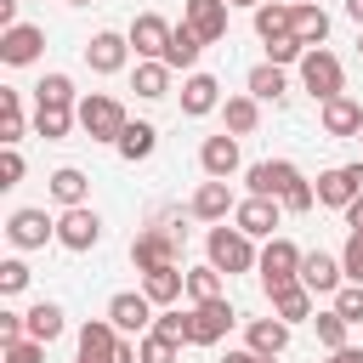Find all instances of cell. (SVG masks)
<instances>
[{
	"mask_svg": "<svg viewBox=\"0 0 363 363\" xmlns=\"http://www.w3.org/2000/svg\"><path fill=\"white\" fill-rule=\"evenodd\" d=\"M170 74H176V68H170L164 57H142L136 74H130V91H136L142 102H159V96H170Z\"/></svg>",
	"mask_w": 363,
	"mask_h": 363,
	"instance_id": "cell-22",
	"label": "cell"
},
{
	"mask_svg": "<svg viewBox=\"0 0 363 363\" xmlns=\"http://www.w3.org/2000/svg\"><path fill=\"white\" fill-rule=\"evenodd\" d=\"M227 6H250V11H255V6H267V0H227Z\"/></svg>",
	"mask_w": 363,
	"mask_h": 363,
	"instance_id": "cell-52",
	"label": "cell"
},
{
	"mask_svg": "<svg viewBox=\"0 0 363 363\" xmlns=\"http://www.w3.org/2000/svg\"><path fill=\"white\" fill-rule=\"evenodd\" d=\"M136 352H142V363H182V340H170V335H159V329L136 335Z\"/></svg>",
	"mask_w": 363,
	"mask_h": 363,
	"instance_id": "cell-37",
	"label": "cell"
},
{
	"mask_svg": "<svg viewBox=\"0 0 363 363\" xmlns=\"http://www.w3.org/2000/svg\"><path fill=\"white\" fill-rule=\"evenodd\" d=\"M125 57H130V34L102 28V34H91V40H85V62H91V74H119V68H125Z\"/></svg>",
	"mask_w": 363,
	"mask_h": 363,
	"instance_id": "cell-16",
	"label": "cell"
},
{
	"mask_svg": "<svg viewBox=\"0 0 363 363\" xmlns=\"http://www.w3.org/2000/svg\"><path fill=\"white\" fill-rule=\"evenodd\" d=\"M113 346H119V329H113V318H108V312L79 323V357H91V363H108V357H113Z\"/></svg>",
	"mask_w": 363,
	"mask_h": 363,
	"instance_id": "cell-21",
	"label": "cell"
},
{
	"mask_svg": "<svg viewBox=\"0 0 363 363\" xmlns=\"http://www.w3.org/2000/svg\"><path fill=\"white\" fill-rule=\"evenodd\" d=\"M142 289H147V301L153 306H176L182 295H187V272L170 261V267H153V272H142Z\"/></svg>",
	"mask_w": 363,
	"mask_h": 363,
	"instance_id": "cell-24",
	"label": "cell"
},
{
	"mask_svg": "<svg viewBox=\"0 0 363 363\" xmlns=\"http://www.w3.org/2000/svg\"><path fill=\"white\" fill-rule=\"evenodd\" d=\"M244 91H250L255 102H284L289 79H284V68H278V62H255V68H250V79H244Z\"/></svg>",
	"mask_w": 363,
	"mask_h": 363,
	"instance_id": "cell-29",
	"label": "cell"
},
{
	"mask_svg": "<svg viewBox=\"0 0 363 363\" xmlns=\"http://www.w3.org/2000/svg\"><path fill=\"white\" fill-rule=\"evenodd\" d=\"M153 329L187 346V312H182V306H159V318H153Z\"/></svg>",
	"mask_w": 363,
	"mask_h": 363,
	"instance_id": "cell-45",
	"label": "cell"
},
{
	"mask_svg": "<svg viewBox=\"0 0 363 363\" xmlns=\"http://www.w3.org/2000/svg\"><path fill=\"white\" fill-rule=\"evenodd\" d=\"M318 119H323V136H357L363 130V102L340 91V96L318 102Z\"/></svg>",
	"mask_w": 363,
	"mask_h": 363,
	"instance_id": "cell-19",
	"label": "cell"
},
{
	"mask_svg": "<svg viewBox=\"0 0 363 363\" xmlns=\"http://www.w3.org/2000/svg\"><path fill=\"white\" fill-rule=\"evenodd\" d=\"M199 164H204V176H233L238 170V136L233 130H221V136H204V147H199Z\"/></svg>",
	"mask_w": 363,
	"mask_h": 363,
	"instance_id": "cell-23",
	"label": "cell"
},
{
	"mask_svg": "<svg viewBox=\"0 0 363 363\" xmlns=\"http://www.w3.org/2000/svg\"><path fill=\"white\" fill-rule=\"evenodd\" d=\"M23 318H28V335H34V340H45V346L68 329V318H62V306H57V301H34Z\"/></svg>",
	"mask_w": 363,
	"mask_h": 363,
	"instance_id": "cell-33",
	"label": "cell"
},
{
	"mask_svg": "<svg viewBox=\"0 0 363 363\" xmlns=\"http://www.w3.org/2000/svg\"><path fill=\"white\" fill-rule=\"evenodd\" d=\"M108 318H113L119 335H147L153 318H159V306L147 301V289H119V295L108 301Z\"/></svg>",
	"mask_w": 363,
	"mask_h": 363,
	"instance_id": "cell-9",
	"label": "cell"
},
{
	"mask_svg": "<svg viewBox=\"0 0 363 363\" xmlns=\"http://www.w3.org/2000/svg\"><path fill=\"white\" fill-rule=\"evenodd\" d=\"M221 119H227V130H233V136H250V130L261 125V102H255L250 91H238V96H227V102H221Z\"/></svg>",
	"mask_w": 363,
	"mask_h": 363,
	"instance_id": "cell-30",
	"label": "cell"
},
{
	"mask_svg": "<svg viewBox=\"0 0 363 363\" xmlns=\"http://www.w3.org/2000/svg\"><path fill=\"white\" fill-rule=\"evenodd\" d=\"M204 255H210V267L216 272H255V261H261V250H255V238L244 233V227H210V238H204Z\"/></svg>",
	"mask_w": 363,
	"mask_h": 363,
	"instance_id": "cell-2",
	"label": "cell"
},
{
	"mask_svg": "<svg viewBox=\"0 0 363 363\" xmlns=\"http://www.w3.org/2000/svg\"><path fill=\"white\" fill-rule=\"evenodd\" d=\"M357 193H363V159L357 164H335V170L318 176V204L323 210H346Z\"/></svg>",
	"mask_w": 363,
	"mask_h": 363,
	"instance_id": "cell-11",
	"label": "cell"
},
{
	"mask_svg": "<svg viewBox=\"0 0 363 363\" xmlns=\"http://www.w3.org/2000/svg\"><path fill=\"white\" fill-rule=\"evenodd\" d=\"M312 329H318V346H323V352H340V346H346V329H352V323H346V318H340V312L329 306V312H318V318H312Z\"/></svg>",
	"mask_w": 363,
	"mask_h": 363,
	"instance_id": "cell-39",
	"label": "cell"
},
{
	"mask_svg": "<svg viewBox=\"0 0 363 363\" xmlns=\"http://www.w3.org/2000/svg\"><path fill=\"white\" fill-rule=\"evenodd\" d=\"M74 125H79V113H74V108H62V102H34V136L62 142Z\"/></svg>",
	"mask_w": 363,
	"mask_h": 363,
	"instance_id": "cell-27",
	"label": "cell"
},
{
	"mask_svg": "<svg viewBox=\"0 0 363 363\" xmlns=\"http://www.w3.org/2000/svg\"><path fill=\"white\" fill-rule=\"evenodd\" d=\"M340 267H346V278H352V284H363V233H352V238H346Z\"/></svg>",
	"mask_w": 363,
	"mask_h": 363,
	"instance_id": "cell-46",
	"label": "cell"
},
{
	"mask_svg": "<svg viewBox=\"0 0 363 363\" xmlns=\"http://www.w3.org/2000/svg\"><path fill=\"white\" fill-rule=\"evenodd\" d=\"M244 182H250V193H267V199H278V204L295 210V216H306V210L318 204V187H312L289 159H261V164L244 170Z\"/></svg>",
	"mask_w": 363,
	"mask_h": 363,
	"instance_id": "cell-1",
	"label": "cell"
},
{
	"mask_svg": "<svg viewBox=\"0 0 363 363\" xmlns=\"http://www.w3.org/2000/svg\"><path fill=\"white\" fill-rule=\"evenodd\" d=\"M340 278H346L340 255H323V250L301 255V284H306L312 295H335V289H340Z\"/></svg>",
	"mask_w": 363,
	"mask_h": 363,
	"instance_id": "cell-20",
	"label": "cell"
},
{
	"mask_svg": "<svg viewBox=\"0 0 363 363\" xmlns=\"http://www.w3.org/2000/svg\"><path fill=\"white\" fill-rule=\"evenodd\" d=\"M244 346H255V352H267V357H284V346H289V323L272 312V318H250L244 323Z\"/></svg>",
	"mask_w": 363,
	"mask_h": 363,
	"instance_id": "cell-25",
	"label": "cell"
},
{
	"mask_svg": "<svg viewBox=\"0 0 363 363\" xmlns=\"http://www.w3.org/2000/svg\"><path fill=\"white\" fill-rule=\"evenodd\" d=\"M28 289V261H0V295H23Z\"/></svg>",
	"mask_w": 363,
	"mask_h": 363,
	"instance_id": "cell-44",
	"label": "cell"
},
{
	"mask_svg": "<svg viewBox=\"0 0 363 363\" xmlns=\"http://www.w3.org/2000/svg\"><path fill=\"white\" fill-rule=\"evenodd\" d=\"M255 34H261V40L295 34V6H284V0H267V6H255Z\"/></svg>",
	"mask_w": 363,
	"mask_h": 363,
	"instance_id": "cell-34",
	"label": "cell"
},
{
	"mask_svg": "<svg viewBox=\"0 0 363 363\" xmlns=\"http://www.w3.org/2000/svg\"><path fill=\"white\" fill-rule=\"evenodd\" d=\"M357 142H363V130H357Z\"/></svg>",
	"mask_w": 363,
	"mask_h": 363,
	"instance_id": "cell-56",
	"label": "cell"
},
{
	"mask_svg": "<svg viewBox=\"0 0 363 363\" xmlns=\"http://www.w3.org/2000/svg\"><path fill=\"white\" fill-rule=\"evenodd\" d=\"M17 182H23V153L6 147V153H0V187H17Z\"/></svg>",
	"mask_w": 363,
	"mask_h": 363,
	"instance_id": "cell-47",
	"label": "cell"
},
{
	"mask_svg": "<svg viewBox=\"0 0 363 363\" xmlns=\"http://www.w3.org/2000/svg\"><path fill=\"white\" fill-rule=\"evenodd\" d=\"M74 363H91V357H74Z\"/></svg>",
	"mask_w": 363,
	"mask_h": 363,
	"instance_id": "cell-54",
	"label": "cell"
},
{
	"mask_svg": "<svg viewBox=\"0 0 363 363\" xmlns=\"http://www.w3.org/2000/svg\"><path fill=\"white\" fill-rule=\"evenodd\" d=\"M23 142V91H0V147Z\"/></svg>",
	"mask_w": 363,
	"mask_h": 363,
	"instance_id": "cell-36",
	"label": "cell"
},
{
	"mask_svg": "<svg viewBox=\"0 0 363 363\" xmlns=\"http://www.w3.org/2000/svg\"><path fill=\"white\" fill-rule=\"evenodd\" d=\"M6 238H11L17 250H40L45 238H57V221H51L45 210L23 204V210H11V216H6Z\"/></svg>",
	"mask_w": 363,
	"mask_h": 363,
	"instance_id": "cell-12",
	"label": "cell"
},
{
	"mask_svg": "<svg viewBox=\"0 0 363 363\" xmlns=\"http://www.w3.org/2000/svg\"><path fill=\"white\" fill-rule=\"evenodd\" d=\"M335 312H340L346 323H363V284H340V289H335Z\"/></svg>",
	"mask_w": 363,
	"mask_h": 363,
	"instance_id": "cell-43",
	"label": "cell"
},
{
	"mask_svg": "<svg viewBox=\"0 0 363 363\" xmlns=\"http://www.w3.org/2000/svg\"><path fill=\"white\" fill-rule=\"evenodd\" d=\"M340 216H346V227H352V233H363V193H357V199H352Z\"/></svg>",
	"mask_w": 363,
	"mask_h": 363,
	"instance_id": "cell-49",
	"label": "cell"
},
{
	"mask_svg": "<svg viewBox=\"0 0 363 363\" xmlns=\"http://www.w3.org/2000/svg\"><path fill=\"white\" fill-rule=\"evenodd\" d=\"M227 0H182V23L204 40V45H216V40H227Z\"/></svg>",
	"mask_w": 363,
	"mask_h": 363,
	"instance_id": "cell-13",
	"label": "cell"
},
{
	"mask_svg": "<svg viewBox=\"0 0 363 363\" xmlns=\"http://www.w3.org/2000/svg\"><path fill=\"white\" fill-rule=\"evenodd\" d=\"M221 102H227V96H221V79H216V74H199V68H193V74L182 79V113H187V119H204V113H216Z\"/></svg>",
	"mask_w": 363,
	"mask_h": 363,
	"instance_id": "cell-17",
	"label": "cell"
},
{
	"mask_svg": "<svg viewBox=\"0 0 363 363\" xmlns=\"http://www.w3.org/2000/svg\"><path fill=\"white\" fill-rule=\"evenodd\" d=\"M329 363H363V352L357 346H340V352H329Z\"/></svg>",
	"mask_w": 363,
	"mask_h": 363,
	"instance_id": "cell-50",
	"label": "cell"
},
{
	"mask_svg": "<svg viewBox=\"0 0 363 363\" xmlns=\"http://www.w3.org/2000/svg\"><path fill=\"white\" fill-rule=\"evenodd\" d=\"M233 323H238V312H233V301H227V295L199 301V306L187 312V346H221Z\"/></svg>",
	"mask_w": 363,
	"mask_h": 363,
	"instance_id": "cell-4",
	"label": "cell"
},
{
	"mask_svg": "<svg viewBox=\"0 0 363 363\" xmlns=\"http://www.w3.org/2000/svg\"><path fill=\"white\" fill-rule=\"evenodd\" d=\"M267 301H272V312H278L284 323H301V318H312V289H306V284H284V289H272Z\"/></svg>",
	"mask_w": 363,
	"mask_h": 363,
	"instance_id": "cell-32",
	"label": "cell"
},
{
	"mask_svg": "<svg viewBox=\"0 0 363 363\" xmlns=\"http://www.w3.org/2000/svg\"><path fill=\"white\" fill-rule=\"evenodd\" d=\"M301 85H306L318 102L340 96V91H346V68H340V57H335V51H323V45H312V51L301 57Z\"/></svg>",
	"mask_w": 363,
	"mask_h": 363,
	"instance_id": "cell-6",
	"label": "cell"
},
{
	"mask_svg": "<svg viewBox=\"0 0 363 363\" xmlns=\"http://www.w3.org/2000/svg\"><path fill=\"white\" fill-rule=\"evenodd\" d=\"M130 261H136V272L170 267V261H182V238H176L170 227H147V233L130 238Z\"/></svg>",
	"mask_w": 363,
	"mask_h": 363,
	"instance_id": "cell-8",
	"label": "cell"
},
{
	"mask_svg": "<svg viewBox=\"0 0 363 363\" xmlns=\"http://www.w3.org/2000/svg\"><path fill=\"white\" fill-rule=\"evenodd\" d=\"M57 244H62V250H74V255L96 250V244H102V216H96L91 204L62 210V216H57Z\"/></svg>",
	"mask_w": 363,
	"mask_h": 363,
	"instance_id": "cell-7",
	"label": "cell"
},
{
	"mask_svg": "<svg viewBox=\"0 0 363 363\" xmlns=\"http://www.w3.org/2000/svg\"><path fill=\"white\" fill-rule=\"evenodd\" d=\"M74 113H79V130H85L91 142H108V147H113V142L125 136V125H130V119H125V108H119L108 91L79 96V108H74Z\"/></svg>",
	"mask_w": 363,
	"mask_h": 363,
	"instance_id": "cell-3",
	"label": "cell"
},
{
	"mask_svg": "<svg viewBox=\"0 0 363 363\" xmlns=\"http://www.w3.org/2000/svg\"><path fill=\"white\" fill-rule=\"evenodd\" d=\"M295 40L301 45H323L329 40V11L318 0H295Z\"/></svg>",
	"mask_w": 363,
	"mask_h": 363,
	"instance_id": "cell-28",
	"label": "cell"
},
{
	"mask_svg": "<svg viewBox=\"0 0 363 363\" xmlns=\"http://www.w3.org/2000/svg\"><path fill=\"white\" fill-rule=\"evenodd\" d=\"M40 51H45V28H34V23H11V28H0V62L28 68Z\"/></svg>",
	"mask_w": 363,
	"mask_h": 363,
	"instance_id": "cell-15",
	"label": "cell"
},
{
	"mask_svg": "<svg viewBox=\"0 0 363 363\" xmlns=\"http://www.w3.org/2000/svg\"><path fill=\"white\" fill-rule=\"evenodd\" d=\"M346 17H352V23H363V0H346Z\"/></svg>",
	"mask_w": 363,
	"mask_h": 363,
	"instance_id": "cell-51",
	"label": "cell"
},
{
	"mask_svg": "<svg viewBox=\"0 0 363 363\" xmlns=\"http://www.w3.org/2000/svg\"><path fill=\"white\" fill-rule=\"evenodd\" d=\"M221 278H227V272H216L210 261L193 267V272H187V301H193V306H199V301H216V295H221Z\"/></svg>",
	"mask_w": 363,
	"mask_h": 363,
	"instance_id": "cell-38",
	"label": "cell"
},
{
	"mask_svg": "<svg viewBox=\"0 0 363 363\" xmlns=\"http://www.w3.org/2000/svg\"><path fill=\"white\" fill-rule=\"evenodd\" d=\"M51 199L62 204V210H74V204H85V193H91V182H85V170H74V164H62V170H51Z\"/></svg>",
	"mask_w": 363,
	"mask_h": 363,
	"instance_id": "cell-31",
	"label": "cell"
},
{
	"mask_svg": "<svg viewBox=\"0 0 363 363\" xmlns=\"http://www.w3.org/2000/svg\"><path fill=\"white\" fill-rule=\"evenodd\" d=\"M221 363H278V357H267V352H255V346H238V352H227Z\"/></svg>",
	"mask_w": 363,
	"mask_h": 363,
	"instance_id": "cell-48",
	"label": "cell"
},
{
	"mask_svg": "<svg viewBox=\"0 0 363 363\" xmlns=\"http://www.w3.org/2000/svg\"><path fill=\"white\" fill-rule=\"evenodd\" d=\"M278 221H284V204H278V199H267V193H250V199H238V210H233V227H244V233H250V238H261V244H267V238H278V233H272Z\"/></svg>",
	"mask_w": 363,
	"mask_h": 363,
	"instance_id": "cell-10",
	"label": "cell"
},
{
	"mask_svg": "<svg viewBox=\"0 0 363 363\" xmlns=\"http://www.w3.org/2000/svg\"><path fill=\"white\" fill-rule=\"evenodd\" d=\"M153 147H159V130H153L147 119H130V125H125V136L113 142V153H119L125 164H142V159H153Z\"/></svg>",
	"mask_w": 363,
	"mask_h": 363,
	"instance_id": "cell-26",
	"label": "cell"
},
{
	"mask_svg": "<svg viewBox=\"0 0 363 363\" xmlns=\"http://www.w3.org/2000/svg\"><path fill=\"white\" fill-rule=\"evenodd\" d=\"M170 34H176L170 17L136 11V23H130V51H136V57H164V51H170Z\"/></svg>",
	"mask_w": 363,
	"mask_h": 363,
	"instance_id": "cell-14",
	"label": "cell"
},
{
	"mask_svg": "<svg viewBox=\"0 0 363 363\" xmlns=\"http://www.w3.org/2000/svg\"><path fill=\"white\" fill-rule=\"evenodd\" d=\"M68 6H96V0H68Z\"/></svg>",
	"mask_w": 363,
	"mask_h": 363,
	"instance_id": "cell-53",
	"label": "cell"
},
{
	"mask_svg": "<svg viewBox=\"0 0 363 363\" xmlns=\"http://www.w3.org/2000/svg\"><path fill=\"white\" fill-rule=\"evenodd\" d=\"M187 210H193L199 221H227V216L238 210V199H233V187H227L221 176H210V182H199V187H193Z\"/></svg>",
	"mask_w": 363,
	"mask_h": 363,
	"instance_id": "cell-18",
	"label": "cell"
},
{
	"mask_svg": "<svg viewBox=\"0 0 363 363\" xmlns=\"http://www.w3.org/2000/svg\"><path fill=\"white\" fill-rule=\"evenodd\" d=\"M306 51H312V45H301L295 34H278V40H267V62H278V68H284V62H301Z\"/></svg>",
	"mask_w": 363,
	"mask_h": 363,
	"instance_id": "cell-42",
	"label": "cell"
},
{
	"mask_svg": "<svg viewBox=\"0 0 363 363\" xmlns=\"http://www.w3.org/2000/svg\"><path fill=\"white\" fill-rule=\"evenodd\" d=\"M34 102H62V108H79V96H74V79H68V74H45V79L34 85Z\"/></svg>",
	"mask_w": 363,
	"mask_h": 363,
	"instance_id": "cell-40",
	"label": "cell"
},
{
	"mask_svg": "<svg viewBox=\"0 0 363 363\" xmlns=\"http://www.w3.org/2000/svg\"><path fill=\"white\" fill-rule=\"evenodd\" d=\"M0 363H45V340H34V335L6 340V346H0Z\"/></svg>",
	"mask_w": 363,
	"mask_h": 363,
	"instance_id": "cell-41",
	"label": "cell"
},
{
	"mask_svg": "<svg viewBox=\"0 0 363 363\" xmlns=\"http://www.w3.org/2000/svg\"><path fill=\"white\" fill-rule=\"evenodd\" d=\"M357 57H363V40H357Z\"/></svg>",
	"mask_w": 363,
	"mask_h": 363,
	"instance_id": "cell-55",
	"label": "cell"
},
{
	"mask_svg": "<svg viewBox=\"0 0 363 363\" xmlns=\"http://www.w3.org/2000/svg\"><path fill=\"white\" fill-rule=\"evenodd\" d=\"M199 57H204V40H199V34L187 28V23H176V34H170V51H164V62H170V68H187V74H193V68H199Z\"/></svg>",
	"mask_w": 363,
	"mask_h": 363,
	"instance_id": "cell-35",
	"label": "cell"
},
{
	"mask_svg": "<svg viewBox=\"0 0 363 363\" xmlns=\"http://www.w3.org/2000/svg\"><path fill=\"white\" fill-rule=\"evenodd\" d=\"M301 255H306V250H295L289 238H267V244H261V261H255L261 289L272 295V289H284V284H301Z\"/></svg>",
	"mask_w": 363,
	"mask_h": 363,
	"instance_id": "cell-5",
	"label": "cell"
}]
</instances>
